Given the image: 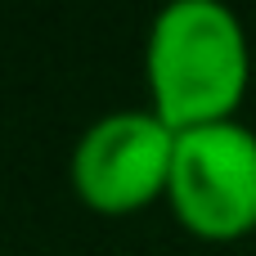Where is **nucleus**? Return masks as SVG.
<instances>
[{
  "mask_svg": "<svg viewBox=\"0 0 256 256\" xmlns=\"http://www.w3.org/2000/svg\"><path fill=\"white\" fill-rule=\"evenodd\" d=\"M153 112L171 130L230 122L248 94V36L216 0H176L153 18L144 45Z\"/></svg>",
  "mask_w": 256,
  "mask_h": 256,
  "instance_id": "obj_1",
  "label": "nucleus"
},
{
  "mask_svg": "<svg viewBox=\"0 0 256 256\" xmlns=\"http://www.w3.org/2000/svg\"><path fill=\"white\" fill-rule=\"evenodd\" d=\"M176 130L158 112L122 108L99 117L72 148V189L99 216L148 207L171 184Z\"/></svg>",
  "mask_w": 256,
  "mask_h": 256,
  "instance_id": "obj_3",
  "label": "nucleus"
},
{
  "mask_svg": "<svg viewBox=\"0 0 256 256\" xmlns=\"http://www.w3.org/2000/svg\"><path fill=\"white\" fill-rule=\"evenodd\" d=\"M166 198L176 220L198 238H243L256 230V130L243 122H212L176 130V162Z\"/></svg>",
  "mask_w": 256,
  "mask_h": 256,
  "instance_id": "obj_2",
  "label": "nucleus"
}]
</instances>
